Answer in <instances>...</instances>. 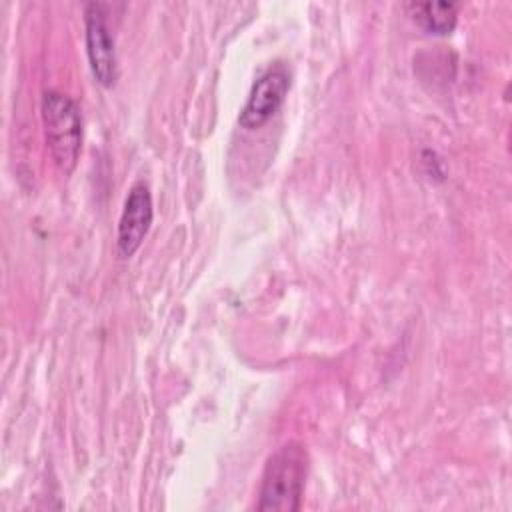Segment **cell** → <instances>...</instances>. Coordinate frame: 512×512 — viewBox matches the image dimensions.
<instances>
[{"instance_id": "cell-1", "label": "cell", "mask_w": 512, "mask_h": 512, "mask_svg": "<svg viewBox=\"0 0 512 512\" xmlns=\"http://www.w3.org/2000/svg\"><path fill=\"white\" fill-rule=\"evenodd\" d=\"M308 476L306 448L290 440L274 450L262 470L256 510L260 512H296L302 506Z\"/></svg>"}, {"instance_id": "cell-2", "label": "cell", "mask_w": 512, "mask_h": 512, "mask_svg": "<svg viewBox=\"0 0 512 512\" xmlns=\"http://www.w3.org/2000/svg\"><path fill=\"white\" fill-rule=\"evenodd\" d=\"M46 144L62 174H70L82 150V114L78 104L56 90H48L40 104Z\"/></svg>"}, {"instance_id": "cell-3", "label": "cell", "mask_w": 512, "mask_h": 512, "mask_svg": "<svg viewBox=\"0 0 512 512\" xmlns=\"http://www.w3.org/2000/svg\"><path fill=\"white\" fill-rule=\"evenodd\" d=\"M290 70L284 62L270 64L252 84L238 114V124L246 130L262 128L284 104L290 90Z\"/></svg>"}, {"instance_id": "cell-4", "label": "cell", "mask_w": 512, "mask_h": 512, "mask_svg": "<svg viewBox=\"0 0 512 512\" xmlns=\"http://www.w3.org/2000/svg\"><path fill=\"white\" fill-rule=\"evenodd\" d=\"M106 6L90 2L84 6V40L92 76L104 88H112L118 80V58L114 34L106 20Z\"/></svg>"}, {"instance_id": "cell-5", "label": "cell", "mask_w": 512, "mask_h": 512, "mask_svg": "<svg viewBox=\"0 0 512 512\" xmlns=\"http://www.w3.org/2000/svg\"><path fill=\"white\" fill-rule=\"evenodd\" d=\"M152 218H154V206H152L150 188L146 182L138 180L130 186L120 220H118L116 252L120 258L134 256V252L140 248L142 240L150 230Z\"/></svg>"}, {"instance_id": "cell-6", "label": "cell", "mask_w": 512, "mask_h": 512, "mask_svg": "<svg viewBox=\"0 0 512 512\" xmlns=\"http://www.w3.org/2000/svg\"><path fill=\"white\" fill-rule=\"evenodd\" d=\"M408 10L412 20L428 34H452L458 22V4L454 2H412Z\"/></svg>"}]
</instances>
